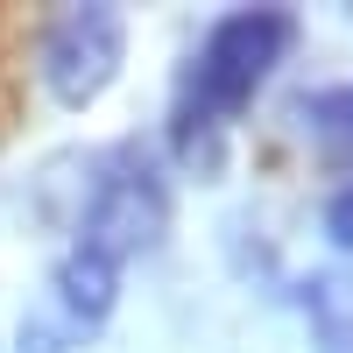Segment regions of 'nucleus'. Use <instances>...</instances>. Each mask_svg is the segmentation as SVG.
<instances>
[{
	"label": "nucleus",
	"instance_id": "1",
	"mask_svg": "<svg viewBox=\"0 0 353 353\" xmlns=\"http://www.w3.org/2000/svg\"><path fill=\"white\" fill-rule=\"evenodd\" d=\"M290 50H297V14L290 8H233L205 28V43L184 71L176 92V121H170V149L184 170L219 176L226 163V128L254 106V92L269 85Z\"/></svg>",
	"mask_w": 353,
	"mask_h": 353
},
{
	"label": "nucleus",
	"instance_id": "3",
	"mask_svg": "<svg viewBox=\"0 0 353 353\" xmlns=\"http://www.w3.org/2000/svg\"><path fill=\"white\" fill-rule=\"evenodd\" d=\"M121 64H128V14L113 0H78V8H57L43 21L36 71L57 106H71V113L99 106L121 78Z\"/></svg>",
	"mask_w": 353,
	"mask_h": 353
},
{
	"label": "nucleus",
	"instance_id": "4",
	"mask_svg": "<svg viewBox=\"0 0 353 353\" xmlns=\"http://www.w3.org/2000/svg\"><path fill=\"white\" fill-rule=\"evenodd\" d=\"M297 121H304L318 141H353V85H332V92L297 99Z\"/></svg>",
	"mask_w": 353,
	"mask_h": 353
},
{
	"label": "nucleus",
	"instance_id": "5",
	"mask_svg": "<svg viewBox=\"0 0 353 353\" xmlns=\"http://www.w3.org/2000/svg\"><path fill=\"white\" fill-rule=\"evenodd\" d=\"M325 241L353 254V176H339L332 198H325Z\"/></svg>",
	"mask_w": 353,
	"mask_h": 353
},
{
	"label": "nucleus",
	"instance_id": "2",
	"mask_svg": "<svg viewBox=\"0 0 353 353\" xmlns=\"http://www.w3.org/2000/svg\"><path fill=\"white\" fill-rule=\"evenodd\" d=\"M163 233H170V176H163L156 149L121 141V149L99 163V176H92V198H85V219H78L71 248L128 269V261L149 254Z\"/></svg>",
	"mask_w": 353,
	"mask_h": 353
}]
</instances>
